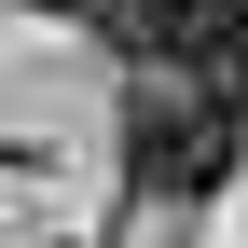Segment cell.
I'll use <instances>...</instances> for the list:
<instances>
[{
	"label": "cell",
	"instance_id": "cell-1",
	"mask_svg": "<svg viewBox=\"0 0 248 248\" xmlns=\"http://www.w3.org/2000/svg\"><path fill=\"white\" fill-rule=\"evenodd\" d=\"M248 152V97H207V83H138L124 97V179L166 207H207Z\"/></svg>",
	"mask_w": 248,
	"mask_h": 248
},
{
	"label": "cell",
	"instance_id": "cell-2",
	"mask_svg": "<svg viewBox=\"0 0 248 248\" xmlns=\"http://www.w3.org/2000/svg\"><path fill=\"white\" fill-rule=\"evenodd\" d=\"M97 28L138 55V83L248 97V0H97Z\"/></svg>",
	"mask_w": 248,
	"mask_h": 248
},
{
	"label": "cell",
	"instance_id": "cell-3",
	"mask_svg": "<svg viewBox=\"0 0 248 248\" xmlns=\"http://www.w3.org/2000/svg\"><path fill=\"white\" fill-rule=\"evenodd\" d=\"M28 14H97V0H28Z\"/></svg>",
	"mask_w": 248,
	"mask_h": 248
}]
</instances>
